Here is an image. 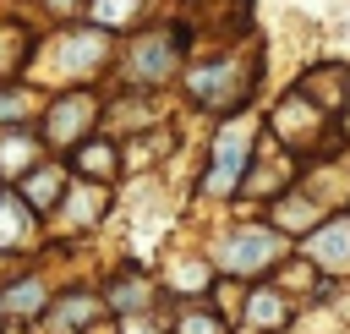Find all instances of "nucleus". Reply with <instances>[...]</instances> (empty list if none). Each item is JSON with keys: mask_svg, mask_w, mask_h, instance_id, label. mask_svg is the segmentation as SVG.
Returning a JSON list of instances; mask_svg holds the SVG:
<instances>
[{"mask_svg": "<svg viewBox=\"0 0 350 334\" xmlns=\"http://www.w3.org/2000/svg\"><path fill=\"white\" fill-rule=\"evenodd\" d=\"M279 263H290V235H279L273 224H235V230L213 246L219 279H235V285H257V279L273 274Z\"/></svg>", "mask_w": 350, "mask_h": 334, "instance_id": "obj_1", "label": "nucleus"}, {"mask_svg": "<svg viewBox=\"0 0 350 334\" xmlns=\"http://www.w3.org/2000/svg\"><path fill=\"white\" fill-rule=\"evenodd\" d=\"M246 159H252V126L246 120H230L224 131H219V142H213V164H208V192L213 197H224V192H235L241 186V175H246Z\"/></svg>", "mask_w": 350, "mask_h": 334, "instance_id": "obj_2", "label": "nucleus"}, {"mask_svg": "<svg viewBox=\"0 0 350 334\" xmlns=\"http://www.w3.org/2000/svg\"><path fill=\"white\" fill-rule=\"evenodd\" d=\"M301 257H306L323 279H350V214L323 219V224L301 241Z\"/></svg>", "mask_w": 350, "mask_h": 334, "instance_id": "obj_3", "label": "nucleus"}, {"mask_svg": "<svg viewBox=\"0 0 350 334\" xmlns=\"http://www.w3.org/2000/svg\"><path fill=\"white\" fill-rule=\"evenodd\" d=\"M241 323H246L252 334H284V329L295 323V301H290V296H284L273 279H262V285H246Z\"/></svg>", "mask_w": 350, "mask_h": 334, "instance_id": "obj_4", "label": "nucleus"}, {"mask_svg": "<svg viewBox=\"0 0 350 334\" xmlns=\"http://www.w3.org/2000/svg\"><path fill=\"white\" fill-rule=\"evenodd\" d=\"M98 318H104V296H93V290H71V296H60L49 307V329L55 334H82Z\"/></svg>", "mask_w": 350, "mask_h": 334, "instance_id": "obj_5", "label": "nucleus"}, {"mask_svg": "<svg viewBox=\"0 0 350 334\" xmlns=\"http://www.w3.org/2000/svg\"><path fill=\"white\" fill-rule=\"evenodd\" d=\"M126 71H131L137 82H159V77H170V71H175V33H153V38H142V44L131 49Z\"/></svg>", "mask_w": 350, "mask_h": 334, "instance_id": "obj_6", "label": "nucleus"}, {"mask_svg": "<svg viewBox=\"0 0 350 334\" xmlns=\"http://www.w3.org/2000/svg\"><path fill=\"white\" fill-rule=\"evenodd\" d=\"M104 307H109L115 318H142V312L153 307V279H142L137 268H131V274H120V279L104 290Z\"/></svg>", "mask_w": 350, "mask_h": 334, "instance_id": "obj_7", "label": "nucleus"}, {"mask_svg": "<svg viewBox=\"0 0 350 334\" xmlns=\"http://www.w3.org/2000/svg\"><path fill=\"white\" fill-rule=\"evenodd\" d=\"M191 93H197L202 104H241L246 88H235V60H224V66H202V71H191Z\"/></svg>", "mask_w": 350, "mask_h": 334, "instance_id": "obj_8", "label": "nucleus"}, {"mask_svg": "<svg viewBox=\"0 0 350 334\" xmlns=\"http://www.w3.org/2000/svg\"><path fill=\"white\" fill-rule=\"evenodd\" d=\"M88 120H93V99H88V93H71V99H60V104L49 110V137H55V142H77Z\"/></svg>", "mask_w": 350, "mask_h": 334, "instance_id": "obj_9", "label": "nucleus"}, {"mask_svg": "<svg viewBox=\"0 0 350 334\" xmlns=\"http://www.w3.org/2000/svg\"><path fill=\"white\" fill-rule=\"evenodd\" d=\"M44 307H49V296H44V279H33V274L0 290V318H38Z\"/></svg>", "mask_w": 350, "mask_h": 334, "instance_id": "obj_10", "label": "nucleus"}, {"mask_svg": "<svg viewBox=\"0 0 350 334\" xmlns=\"http://www.w3.org/2000/svg\"><path fill=\"white\" fill-rule=\"evenodd\" d=\"M33 235V208L22 197H0V252H16Z\"/></svg>", "mask_w": 350, "mask_h": 334, "instance_id": "obj_11", "label": "nucleus"}, {"mask_svg": "<svg viewBox=\"0 0 350 334\" xmlns=\"http://www.w3.org/2000/svg\"><path fill=\"white\" fill-rule=\"evenodd\" d=\"M170 334H230V318L219 307H186V312H175Z\"/></svg>", "mask_w": 350, "mask_h": 334, "instance_id": "obj_12", "label": "nucleus"}, {"mask_svg": "<svg viewBox=\"0 0 350 334\" xmlns=\"http://www.w3.org/2000/svg\"><path fill=\"white\" fill-rule=\"evenodd\" d=\"M16 197H22L27 208H55V203H60V170H33Z\"/></svg>", "mask_w": 350, "mask_h": 334, "instance_id": "obj_13", "label": "nucleus"}, {"mask_svg": "<svg viewBox=\"0 0 350 334\" xmlns=\"http://www.w3.org/2000/svg\"><path fill=\"white\" fill-rule=\"evenodd\" d=\"M77 164H82L88 175H109V170H115V148H104V142H98V148H82Z\"/></svg>", "mask_w": 350, "mask_h": 334, "instance_id": "obj_14", "label": "nucleus"}, {"mask_svg": "<svg viewBox=\"0 0 350 334\" xmlns=\"http://www.w3.org/2000/svg\"><path fill=\"white\" fill-rule=\"evenodd\" d=\"M131 5H137V0H93V16H98L104 27H120V22L131 16Z\"/></svg>", "mask_w": 350, "mask_h": 334, "instance_id": "obj_15", "label": "nucleus"}, {"mask_svg": "<svg viewBox=\"0 0 350 334\" xmlns=\"http://www.w3.org/2000/svg\"><path fill=\"white\" fill-rule=\"evenodd\" d=\"M0 159L16 170V164H27V159H33V142H27V137H5V142H0Z\"/></svg>", "mask_w": 350, "mask_h": 334, "instance_id": "obj_16", "label": "nucleus"}, {"mask_svg": "<svg viewBox=\"0 0 350 334\" xmlns=\"http://www.w3.org/2000/svg\"><path fill=\"white\" fill-rule=\"evenodd\" d=\"M22 110H27V99L11 93V88H0V120H11V115H22Z\"/></svg>", "mask_w": 350, "mask_h": 334, "instance_id": "obj_17", "label": "nucleus"}, {"mask_svg": "<svg viewBox=\"0 0 350 334\" xmlns=\"http://www.w3.org/2000/svg\"><path fill=\"white\" fill-rule=\"evenodd\" d=\"M49 5H71V0H49Z\"/></svg>", "mask_w": 350, "mask_h": 334, "instance_id": "obj_18", "label": "nucleus"}]
</instances>
